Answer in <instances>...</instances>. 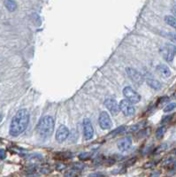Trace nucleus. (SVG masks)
I'll use <instances>...</instances> for the list:
<instances>
[{"label":"nucleus","instance_id":"obj_26","mask_svg":"<svg viewBox=\"0 0 176 177\" xmlns=\"http://www.w3.org/2000/svg\"><path fill=\"white\" fill-rule=\"evenodd\" d=\"M6 157V152L4 149H0V159H5Z\"/></svg>","mask_w":176,"mask_h":177},{"label":"nucleus","instance_id":"obj_10","mask_svg":"<svg viewBox=\"0 0 176 177\" xmlns=\"http://www.w3.org/2000/svg\"><path fill=\"white\" fill-rule=\"evenodd\" d=\"M127 73L129 78L134 82H136L137 84H141L142 82V81H143L142 75L138 71H136V69H134V68H127Z\"/></svg>","mask_w":176,"mask_h":177},{"label":"nucleus","instance_id":"obj_7","mask_svg":"<svg viewBox=\"0 0 176 177\" xmlns=\"http://www.w3.org/2000/svg\"><path fill=\"white\" fill-rule=\"evenodd\" d=\"M105 107L109 110V112L112 114V115H117L121 109H120V105L117 103L116 100L112 99V98H107L105 101Z\"/></svg>","mask_w":176,"mask_h":177},{"label":"nucleus","instance_id":"obj_22","mask_svg":"<svg viewBox=\"0 0 176 177\" xmlns=\"http://www.w3.org/2000/svg\"><path fill=\"white\" fill-rule=\"evenodd\" d=\"M91 157V154L89 153V152H83V153H81L79 155V158L81 160H87V159H90Z\"/></svg>","mask_w":176,"mask_h":177},{"label":"nucleus","instance_id":"obj_8","mask_svg":"<svg viewBox=\"0 0 176 177\" xmlns=\"http://www.w3.org/2000/svg\"><path fill=\"white\" fill-rule=\"evenodd\" d=\"M99 125L103 129H108L112 126V122L107 112H102L99 115Z\"/></svg>","mask_w":176,"mask_h":177},{"label":"nucleus","instance_id":"obj_28","mask_svg":"<svg viewBox=\"0 0 176 177\" xmlns=\"http://www.w3.org/2000/svg\"><path fill=\"white\" fill-rule=\"evenodd\" d=\"M159 174H160V173H159V172H153L152 174H151L150 177H158V176H159Z\"/></svg>","mask_w":176,"mask_h":177},{"label":"nucleus","instance_id":"obj_19","mask_svg":"<svg viewBox=\"0 0 176 177\" xmlns=\"http://www.w3.org/2000/svg\"><path fill=\"white\" fill-rule=\"evenodd\" d=\"M166 133V128L165 127H160L158 128V130L156 131V137L158 139H162L163 137L165 136Z\"/></svg>","mask_w":176,"mask_h":177},{"label":"nucleus","instance_id":"obj_3","mask_svg":"<svg viewBox=\"0 0 176 177\" xmlns=\"http://www.w3.org/2000/svg\"><path fill=\"white\" fill-rule=\"evenodd\" d=\"M161 53H162L163 58L167 62H171L173 61V58L176 54V46L172 43H166L161 49Z\"/></svg>","mask_w":176,"mask_h":177},{"label":"nucleus","instance_id":"obj_32","mask_svg":"<svg viewBox=\"0 0 176 177\" xmlns=\"http://www.w3.org/2000/svg\"><path fill=\"white\" fill-rule=\"evenodd\" d=\"M173 154H174V155L176 156V149H175V150L173 151Z\"/></svg>","mask_w":176,"mask_h":177},{"label":"nucleus","instance_id":"obj_21","mask_svg":"<svg viewBox=\"0 0 176 177\" xmlns=\"http://www.w3.org/2000/svg\"><path fill=\"white\" fill-rule=\"evenodd\" d=\"M166 148H167V144H166V143H164V144H161L160 146H158V148L155 150L154 153H155V154H158V153H160V152H162L166 151Z\"/></svg>","mask_w":176,"mask_h":177},{"label":"nucleus","instance_id":"obj_9","mask_svg":"<svg viewBox=\"0 0 176 177\" xmlns=\"http://www.w3.org/2000/svg\"><path fill=\"white\" fill-rule=\"evenodd\" d=\"M68 136H69V130L66 126L60 125L58 127L57 133H56V140L58 143H63L64 141H66Z\"/></svg>","mask_w":176,"mask_h":177},{"label":"nucleus","instance_id":"obj_23","mask_svg":"<svg viewBox=\"0 0 176 177\" xmlns=\"http://www.w3.org/2000/svg\"><path fill=\"white\" fill-rule=\"evenodd\" d=\"M168 100H169V98H168L167 97H160V98H159L158 104V106H161V105L165 104V103L168 102Z\"/></svg>","mask_w":176,"mask_h":177},{"label":"nucleus","instance_id":"obj_4","mask_svg":"<svg viewBox=\"0 0 176 177\" xmlns=\"http://www.w3.org/2000/svg\"><path fill=\"white\" fill-rule=\"evenodd\" d=\"M123 95L128 101L132 103V104H136V103L140 102L141 100V96L134 90L133 88H131L129 86L124 88Z\"/></svg>","mask_w":176,"mask_h":177},{"label":"nucleus","instance_id":"obj_11","mask_svg":"<svg viewBox=\"0 0 176 177\" xmlns=\"http://www.w3.org/2000/svg\"><path fill=\"white\" fill-rule=\"evenodd\" d=\"M132 145V139L128 137H123L121 139H120L117 143V146L121 152H126L127 151Z\"/></svg>","mask_w":176,"mask_h":177},{"label":"nucleus","instance_id":"obj_12","mask_svg":"<svg viewBox=\"0 0 176 177\" xmlns=\"http://www.w3.org/2000/svg\"><path fill=\"white\" fill-rule=\"evenodd\" d=\"M157 70L159 72L160 75L165 78H168L171 75V71H170L169 67L166 65H163V64L158 65L157 67Z\"/></svg>","mask_w":176,"mask_h":177},{"label":"nucleus","instance_id":"obj_15","mask_svg":"<svg viewBox=\"0 0 176 177\" xmlns=\"http://www.w3.org/2000/svg\"><path fill=\"white\" fill-rule=\"evenodd\" d=\"M5 5L10 12H14L17 8V4L13 0H5Z\"/></svg>","mask_w":176,"mask_h":177},{"label":"nucleus","instance_id":"obj_6","mask_svg":"<svg viewBox=\"0 0 176 177\" xmlns=\"http://www.w3.org/2000/svg\"><path fill=\"white\" fill-rule=\"evenodd\" d=\"M94 136V128L91 124V121L90 119H86L83 120V137L85 140H90Z\"/></svg>","mask_w":176,"mask_h":177},{"label":"nucleus","instance_id":"obj_29","mask_svg":"<svg viewBox=\"0 0 176 177\" xmlns=\"http://www.w3.org/2000/svg\"><path fill=\"white\" fill-rule=\"evenodd\" d=\"M171 118H172V116H167V117H166V118H164V120L162 121V123H166V122H168L170 120H171Z\"/></svg>","mask_w":176,"mask_h":177},{"label":"nucleus","instance_id":"obj_25","mask_svg":"<svg viewBox=\"0 0 176 177\" xmlns=\"http://www.w3.org/2000/svg\"><path fill=\"white\" fill-rule=\"evenodd\" d=\"M66 165H64V164H57V166H56V169L57 170H58V171H62V170H64V169H66Z\"/></svg>","mask_w":176,"mask_h":177},{"label":"nucleus","instance_id":"obj_13","mask_svg":"<svg viewBox=\"0 0 176 177\" xmlns=\"http://www.w3.org/2000/svg\"><path fill=\"white\" fill-rule=\"evenodd\" d=\"M81 174V170L72 167L65 173V177H79Z\"/></svg>","mask_w":176,"mask_h":177},{"label":"nucleus","instance_id":"obj_18","mask_svg":"<svg viewBox=\"0 0 176 177\" xmlns=\"http://www.w3.org/2000/svg\"><path fill=\"white\" fill-rule=\"evenodd\" d=\"M125 130H126V126L119 127V128H117L115 130H113V131H112V132L110 133V137H115V136H118L119 134H121V133L125 132Z\"/></svg>","mask_w":176,"mask_h":177},{"label":"nucleus","instance_id":"obj_24","mask_svg":"<svg viewBox=\"0 0 176 177\" xmlns=\"http://www.w3.org/2000/svg\"><path fill=\"white\" fill-rule=\"evenodd\" d=\"M155 165H156V164H155V162L151 161V162H148V163H146V164L143 166V167H144L145 169H148V168H151V167H153Z\"/></svg>","mask_w":176,"mask_h":177},{"label":"nucleus","instance_id":"obj_14","mask_svg":"<svg viewBox=\"0 0 176 177\" xmlns=\"http://www.w3.org/2000/svg\"><path fill=\"white\" fill-rule=\"evenodd\" d=\"M146 82H147V84L151 88L154 89V90H159V89H161V83L155 79H147Z\"/></svg>","mask_w":176,"mask_h":177},{"label":"nucleus","instance_id":"obj_1","mask_svg":"<svg viewBox=\"0 0 176 177\" xmlns=\"http://www.w3.org/2000/svg\"><path fill=\"white\" fill-rule=\"evenodd\" d=\"M29 122V113L27 109H21L13 116L11 121L9 133L12 137H18L25 131Z\"/></svg>","mask_w":176,"mask_h":177},{"label":"nucleus","instance_id":"obj_16","mask_svg":"<svg viewBox=\"0 0 176 177\" xmlns=\"http://www.w3.org/2000/svg\"><path fill=\"white\" fill-rule=\"evenodd\" d=\"M56 158L60 160H67L73 158V154L70 152H60L56 153Z\"/></svg>","mask_w":176,"mask_h":177},{"label":"nucleus","instance_id":"obj_5","mask_svg":"<svg viewBox=\"0 0 176 177\" xmlns=\"http://www.w3.org/2000/svg\"><path fill=\"white\" fill-rule=\"evenodd\" d=\"M120 109L121 111L123 113V114L125 116L130 117V116H133L135 114V107L134 106L132 105V103L130 101H128L127 99H123L120 102Z\"/></svg>","mask_w":176,"mask_h":177},{"label":"nucleus","instance_id":"obj_20","mask_svg":"<svg viewBox=\"0 0 176 177\" xmlns=\"http://www.w3.org/2000/svg\"><path fill=\"white\" fill-rule=\"evenodd\" d=\"M176 108V104L175 103H170V104L166 105L164 108V112L165 113H169V112H172L173 109Z\"/></svg>","mask_w":176,"mask_h":177},{"label":"nucleus","instance_id":"obj_2","mask_svg":"<svg viewBox=\"0 0 176 177\" xmlns=\"http://www.w3.org/2000/svg\"><path fill=\"white\" fill-rule=\"evenodd\" d=\"M54 120L51 116H45L40 120L37 125V133L42 138H48L54 130Z\"/></svg>","mask_w":176,"mask_h":177},{"label":"nucleus","instance_id":"obj_31","mask_svg":"<svg viewBox=\"0 0 176 177\" xmlns=\"http://www.w3.org/2000/svg\"><path fill=\"white\" fill-rule=\"evenodd\" d=\"M2 119H3V116H2L1 114H0V122L2 121Z\"/></svg>","mask_w":176,"mask_h":177},{"label":"nucleus","instance_id":"obj_27","mask_svg":"<svg viewBox=\"0 0 176 177\" xmlns=\"http://www.w3.org/2000/svg\"><path fill=\"white\" fill-rule=\"evenodd\" d=\"M136 158H132V159L128 160L126 164H127V166H132L136 162Z\"/></svg>","mask_w":176,"mask_h":177},{"label":"nucleus","instance_id":"obj_30","mask_svg":"<svg viewBox=\"0 0 176 177\" xmlns=\"http://www.w3.org/2000/svg\"><path fill=\"white\" fill-rule=\"evenodd\" d=\"M172 12H173V15L176 17V5H173V8H172Z\"/></svg>","mask_w":176,"mask_h":177},{"label":"nucleus","instance_id":"obj_17","mask_svg":"<svg viewBox=\"0 0 176 177\" xmlns=\"http://www.w3.org/2000/svg\"><path fill=\"white\" fill-rule=\"evenodd\" d=\"M165 21L169 26H171L172 27H173L176 30V18H174L173 16H170V15H167V16L165 17Z\"/></svg>","mask_w":176,"mask_h":177}]
</instances>
